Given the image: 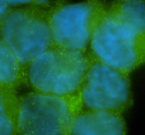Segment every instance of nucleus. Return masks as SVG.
<instances>
[{
  "mask_svg": "<svg viewBox=\"0 0 145 135\" xmlns=\"http://www.w3.org/2000/svg\"><path fill=\"white\" fill-rule=\"evenodd\" d=\"M83 109L80 91L67 97L26 93L19 97L18 135H71Z\"/></svg>",
  "mask_w": 145,
  "mask_h": 135,
  "instance_id": "nucleus-3",
  "label": "nucleus"
},
{
  "mask_svg": "<svg viewBox=\"0 0 145 135\" xmlns=\"http://www.w3.org/2000/svg\"><path fill=\"white\" fill-rule=\"evenodd\" d=\"M50 10L35 6L10 9L0 25V39L24 66L54 48Z\"/></svg>",
  "mask_w": 145,
  "mask_h": 135,
  "instance_id": "nucleus-4",
  "label": "nucleus"
},
{
  "mask_svg": "<svg viewBox=\"0 0 145 135\" xmlns=\"http://www.w3.org/2000/svg\"><path fill=\"white\" fill-rule=\"evenodd\" d=\"M80 93L84 107L91 110L121 113L132 103L128 74L106 66L93 57Z\"/></svg>",
  "mask_w": 145,
  "mask_h": 135,
  "instance_id": "nucleus-6",
  "label": "nucleus"
},
{
  "mask_svg": "<svg viewBox=\"0 0 145 135\" xmlns=\"http://www.w3.org/2000/svg\"><path fill=\"white\" fill-rule=\"evenodd\" d=\"M10 11V6L6 2V0H0V25Z\"/></svg>",
  "mask_w": 145,
  "mask_h": 135,
  "instance_id": "nucleus-11",
  "label": "nucleus"
},
{
  "mask_svg": "<svg viewBox=\"0 0 145 135\" xmlns=\"http://www.w3.org/2000/svg\"><path fill=\"white\" fill-rule=\"evenodd\" d=\"M23 83H27L26 66L0 39V89L16 91Z\"/></svg>",
  "mask_w": 145,
  "mask_h": 135,
  "instance_id": "nucleus-8",
  "label": "nucleus"
},
{
  "mask_svg": "<svg viewBox=\"0 0 145 135\" xmlns=\"http://www.w3.org/2000/svg\"><path fill=\"white\" fill-rule=\"evenodd\" d=\"M19 97L16 91L0 89V135H18Z\"/></svg>",
  "mask_w": 145,
  "mask_h": 135,
  "instance_id": "nucleus-9",
  "label": "nucleus"
},
{
  "mask_svg": "<svg viewBox=\"0 0 145 135\" xmlns=\"http://www.w3.org/2000/svg\"><path fill=\"white\" fill-rule=\"evenodd\" d=\"M91 61V53L54 47L27 65V83L39 93L75 95L80 91Z\"/></svg>",
  "mask_w": 145,
  "mask_h": 135,
  "instance_id": "nucleus-2",
  "label": "nucleus"
},
{
  "mask_svg": "<svg viewBox=\"0 0 145 135\" xmlns=\"http://www.w3.org/2000/svg\"><path fill=\"white\" fill-rule=\"evenodd\" d=\"M71 135H126L121 113L83 109L76 116Z\"/></svg>",
  "mask_w": 145,
  "mask_h": 135,
  "instance_id": "nucleus-7",
  "label": "nucleus"
},
{
  "mask_svg": "<svg viewBox=\"0 0 145 135\" xmlns=\"http://www.w3.org/2000/svg\"><path fill=\"white\" fill-rule=\"evenodd\" d=\"M89 45L95 60L123 73L145 64V0H114Z\"/></svg>",
  "mask_w": 145,
  "mask_h": 135,
  "instance_id": "nucleus-1",
  "label": "nucleus"
},
{
  "mask_svg": "<svg viewBox=\"0 0 145 135\" xmlns=\"http://www.w3.org/2000/svg\"><path fill=\"white\" fill-rule=\"evenodd\" d=\"M105 0H86L50 10L49 22L56 47L87 52L97 25L106 10Z\"/></svg>",
  "mask_w": 145,
  "mask_h": 135,
  "instance_id": "nucleus-5",
  "label": "nucleus"
},
{
  "mask_svg": "<svg viewBox=\"0 0 145 135\" xmlns=\"http://www.w3.org/2000/svg\"><path fill=\"white\" fill-rule=\"evenodd\" d=\"M9 6L29 5V6L40 7L46 10H52L58 6L68 3L67 0H6Z\"/></svg>",
  "mask_w": 145,
  "mask_h": 135,
  "instance_id": "nucleus-10",
  "label": "nucleus"
}]
</instances>
